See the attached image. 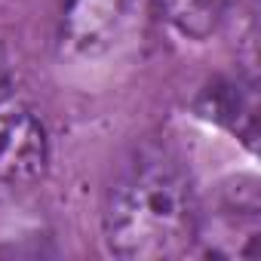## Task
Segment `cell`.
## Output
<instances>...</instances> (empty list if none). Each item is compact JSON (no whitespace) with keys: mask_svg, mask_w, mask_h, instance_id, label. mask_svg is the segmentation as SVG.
I'll return each instance as SVG.
<instances>
[{"mask_svg":"<svg viewBox=\"0 0 261 261\" xmlns=\"http://www.w3.org/2000/svg\"><path fill=\"white\" fill-rule=\"evenodd\" d=\"M218 233L203 237L197 246L209 255H255L258 243V194L255 185L224 194L218 206Z\"/></svg>","mask_w":261,"mask_h":261,"instance_id":"5b68a950","label":"cell"},{"mask_svg":"<svg viewBox=\"0 0 261 261\" xmlns=\"http://www.w3.org/2000/svg\"><path fill=\"white\" fill-rule=\"evenodd\" d=\"M10 86H13V77H10V65H7V56L0 49V108L10 101Z\"/></svg>","mask_w":261,"mask_h":261,"instance_id":"52a82bcc","label":"cell"},{"mask_svg":"<svg viewBox=\"0 0 261 261\" xmlns=\"http://www.w3.org/2000/svg\"><path fill=\"white\" fill-rule=\"evenodd\" d=\"M197 114L227 129L246 148H255L258 114H255V89L240 77H224L209 83L197 98Z\"/></svg>","mask_w":261,"mask_h":261,"instance_id":"277c9868","label":"cell"},{"mask_svg":"<svg viewBox=\"0 0 261 261\" xmlns=\"http://www.w3.org/2000/svg\"><path fill=\"white\" fill-rule=\"evenodd\" d=\"M148 0H62L56 46L71 62H98L136 34Z\"/></svg>","mask_w":261,"mask_h":261,"instance_id":"7a4b0ae2","label":"cell"},{"mask_svg":"<svg viewBox=\"0 0 261 261\" xmlns=\"http://www.w3.org/2000/svg\"><path fill=\"white\" fill-rule=\"evenodd\" d=\"M200 203L181 160L160 142L136 145L101 203V243L123 261H163L197 249Z\"/></svg>","mask_w":261,"mask_h":261,"instance_id":"6da1fadb","label":"cell"},{"mask_svg":"<svg viewBox=\"0 0 261 261\" xmlns=\"http://www.w3.org/2000/svg\"><path fill=\"white\" fill-rule=\"evenodd\" d=\"M53 160L46 120L31 105L0 108V188L22 191L37 185Z\"/></svg>","mask_w":261,"mask_h":261,"instance_id":"3957f363","label":"cell"},{"mask_svg":"<svg viewBox=\"0 0 261 261\" xmlns=\"http://www.w3.org/2000/svg\"><path fill=\"white\" fill-rule=\"evenodd\" d=\"M166 25L185 40H209L221 19H224V0H154Z\"/></svg>","mask_w":261,"mask_h":261,"instance_id":"8992f818","label":"cell"}]
</instances>
